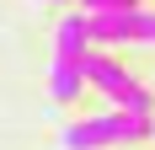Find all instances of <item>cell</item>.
I'll use <instances>...</instances> for the list:
<instances>
[{"label": "cell", "instance_id": "obj_7", "mask_svg": "<svg viewBox=\"0 0 155 150\" xmlns=\"http://www.w3.org/2000/svg\"><path fill=\"white\" fill-rule=\"evenodd\" d=\"M38 5H70V0H38Z\"/></svg>", "mask_w": 155, "mask_h": 150}, {"label": "cell", "instance_id": "obj_3", "mask_svg": "<svg viewBox=\"0 0 155 150\" xmlns=\"http://www.w3.org/2000/svg\"><path fill=\"white\" fill-rule=\"evenodd\" d=\"M91 43H155V11L128 5V11H86Z\"/></svg>", "mask_w": 155, "mask_h": 150}, {"label": "cell", "instance_id": "obj_1", "mask_svg": "<svg viewBox=\"0 0 155 150\" xmlns=\"http://www.w3.org/2000/svg\"><path fill=\"white\" fill-rule=\"evenodd\" d=\"M155 134L144 113H102V118H80L64 129V150H107V145H134V139Z\"/></svg>", "mask_w": 155, "mask_h": 150}, {"label": "cell", "instance_id": "obj_6", "mask_svg": "<svg viewBox=\"0 0 155 150\" xmlns=\"http://www.w3.org/2000/svg\"><path fill=\"white\" fill-rule=\"evenodd\" d=\"M128 5H139V0H86V11H128Z\"/></svg>", "mask_w": 155, "mask_h": 150}, {"label": "cell", "instance_id": "obj_2", "mask_svg": "<svg viewBox=\"0 0 155 150\" xmlns=\"http://www.w3.org/2000/svg\"><path fill=\"white\" fill-rule=\"evenodd\" d=\"M80 70H86V80H91L96 91H107V97H112V107H123V113H144V118L155 113V97H150V91H144L118 59H107V54H86Z\"/></svg>", "mask_w": 155, "mask_h": 150}, {"label": "cell", "instance_id": "obj_4", "mask_svg": "<svg viewBox=\"0 0 155 150\" xmlns=\"http://www.w3.org/2000/svg\"><path fill=\"white\" fill-rule=\"evenodd\" d=\"M86 43H91V32H86V11H70L54 32V59H86Z\"/></svg>", "mask_w": 155, "mask_h": 150}, {"label": "cell", "instance_id": "obj_5", "mask_svg": "<svg viewBox=\"0 0 155 150\" xmlns=\"http://www.w3.org/2000/svg\"><path fill=\"white\" fill-rule=\"evenodd\" d=\"M80 86H86L80 59H54V64H48V91H54V102H75Z\"/></svg>", "mask_w": 155, "mask_h": 150}]
</instances>
